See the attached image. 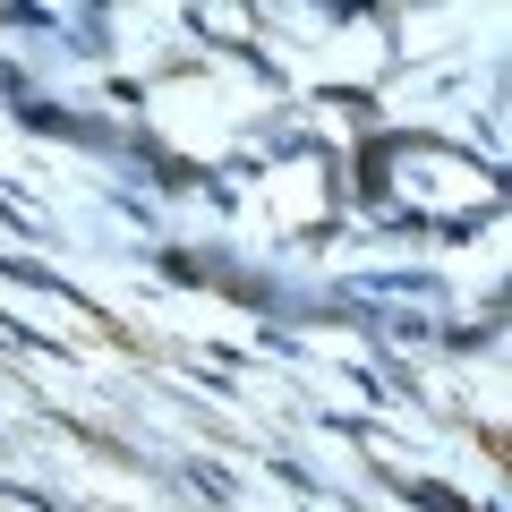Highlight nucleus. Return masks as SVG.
Instances as JSON below:
<instances>
[{
	"mask_svg": "<svg viewBox=\"0 0 512 512\" xmlns=\"http://www.w3.org/2000/svg\"><path fill=\"white\" fill-rule=\"evenodd\" d=\"M18 128H26V137H69V146H94V154H111V146H120L111 128H86V111L43 103V94H26V103H18Z\"/></svg>",
	"mask_w": 512,
	"mask_h": 512,
	"instance_id": "nucleus-1",
	"label": "nucleus"
},
{
	"mask_svg": "<svg viewBox=\"0 0 512 512\" xmlns=\"http://www.w3.org/2000/svg\"><path fill=\"white\" fill-rule=\"evenodd\" d=\"M60 43H69L77 60H103L111 52V18L103 9H77V18H60Z\"/></svg>",
	"mask_w": 512,
	"mask_h": 512,
	"instance_id": "nucleus-2",
	"label": "nucleus"
},
{
	"mask_svg": "<svg viewBox=\"0 0 512 512\" xmlns=\"http://www.w3.org/2000/svg\"><path fill=\"white\" fill-rule=\"evenodd\" d=\"M402 495H410L419 512H478V504H461L453 487H436V478H402Z\"/></svg>",
	"mask_w": 512,
	"mask_h": 512,
	"instance_id": "nucleus-3",
	"label": "nucleus"
}]
</instances>
